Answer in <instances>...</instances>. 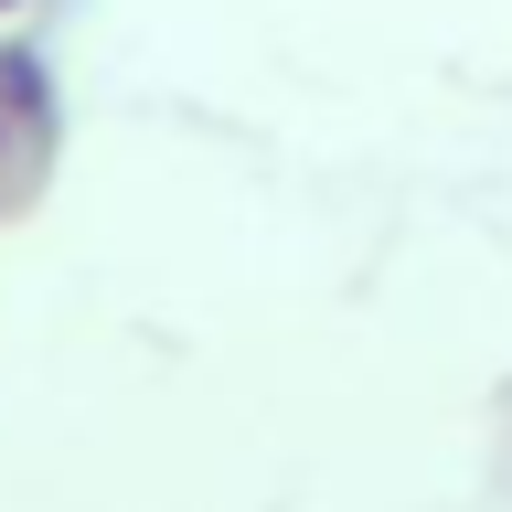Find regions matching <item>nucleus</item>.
Masks as SVG:
<instances>
[{
  "mask_svg": "<svg viewBox=\"0 0 512 512\" xmlns=\"http://www.w3.org/2000/svg\"><path fill=\"white\" fill-rule=\"evenodd\" d=\"M64 139V86L32 32H0V171H43V150Z\"/></svg>",
  "mask_w": 512,
  "mask_h": 512,
  "instance_id": "nucleus-1",
  "label": "nucleus"
},
{
  "mask_svg": "<svg viewBox=\"0 0 512 512\" xmlns=\"http://www.w3.org/2000/svg\"><path fill=\"white\" fill-rule=\"evenodd\" d=\"M22 11H32V0H0V22H22Z\"/></svg>",
  "mask_w": 512,
  "mask_h": 512,
  "instance_id": "nucleus-2",
  "label": "nucleus"
}]
</instances>
